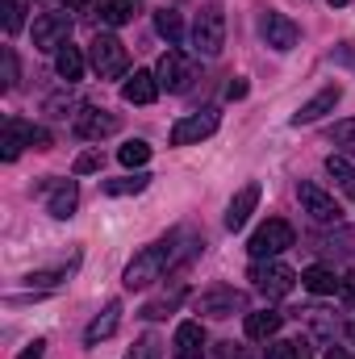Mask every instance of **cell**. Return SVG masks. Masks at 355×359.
Segmentation results:
<instances>
[{"mask_svg":"<svg viewBox=\"0 0 355 359\" xmlns=\"http://www.w3.org/2000/svg\"><path fill=\"white\" fill-rule=\"evenodd\" d=\"M163 271H172V238H168V234L130 259V268H126V276H121V284H126L130 292H138V288H151L155 280H163Z\"/></svg>","mask_w":355,"mask_h":359,"instance_id":"obj_1","label":"cell"},{"mask_svg":"<svg viewBox=\"0 0 355 359\" xmlns=\"http://www.w3.org/2000/svg\"><path fill=\"white\" fill-rule=\"evenodd\" d=\"M222 46H226V13L222 4H205L192 21V50L205 59H217Z\"/></svg>","mask_w":355,"mask_h":359,"instance_id":"obj_2","label":"cell"},{"mask_svg":"<svg viewBox=\"0 0 355 359\" xmlns=\"http://www.w3.org/2000/svg\"><path fill=\"white\" fill-rule=\"evenodd\" d=\"M88 63L92 72L100 76V80H121L126 76V67H130V55H126V42L121 38H113V34H96L88 46Z\"/></svg>","mask_w":355,"mask_h":359,"instance_id":"obj_3","label":"cell"},{"mask_svg":"<svg viewBox=\"0 0 355 359\" xmlns=\"http://www.w3.org/2000/svg\"><path fill=\"white\" fill-rule=\"evenodd\" d=\"M192 309L201 313V318H234V313H247V292L243 288H234V284H213V288H205L196 301H192Z\"/></svg>","mask_w":355,"mask_h":359,"instance_id":"obj_4","label":"cell"},{"mask_svg":"<svg viewBox=\"0 0 355 359\" xmlns=\"http://www.w3.org/2000/svg\"><path fill=\"white\" fill-rule=\"evenodd\" d=\"M255 29H260L264 46L280 50V55H288V50L301 42L297 21H293V17H284V13H276V8H260V13H255Z\"/></svg>","mask_w":355,"mask_h":359,"instance_id":"obj_5","label":"cell"},{"mask_svg":"<svg viewBox=\"0 0 355 359\" xmlns=\"http://www.w3.org/2000/svg\"><path fill=\"white\" fill-rule=\"evenodd\" d=\"M247 280H255V288L264 292L267 301H280V297H288L293 288H297V271L284 268V264H276V259H255L251 271H247Z\"/></svg>","mask_w":355,"mask_h":359,"instance_id":"obj_6","label":"cell"},{"mask_svg":"<svg viewBox=\"0 0 355 359\" xmlns=\"http://www.w3.org/2000/svg\"><path fill=\"white\" fill-rule=\"evenodd\" d=\"M297 243V234H293V226L284 222V217H267L264 226L251 234V243H247V251L255 255V259H276L280 251H288Z\"/></svg>","mask_w":355,"mask_h":359,"instance_id":"obj_7","label":"cell"},{"mask_svg":"<svg viewBox=\"0 0 355 359\" xmlns=\"http://www.w3.org/2000/svg\"><path fill=\"white\" fill-rule=\"evenodd\" d=\"M222 126V113L217 109H201V113H188L172 126V147H196L205 138H213Z\"/></svg>","mask_w":355,"mask_h":359,"instance_id":"obj_8","label":"cell"},{"mask_svg":"<svg viewBox=\"0 0 355 359\" xmlns=\"http://www.w3.org/2000/svg\"><path fill=\"white\" fill-rule=\"evenodd\" d=\"M155 80H159V88H168V92H188L192 80H196V63L184 50H168L159 59V67H155Z\"/></svg>","mask_w":355,"mask_h":359,"instance_id":"obj_9","label":"cell"},{"mask_svg":"<svg viewBox=\"0 0 355 359\" xmlns=\"http://www.w3.org/2000/svg\"><path fill=\"white\" fill-rule=\"evenodd\" d=\"M67 34H72V17L67 13H38L34 17V50L55 55L59 46H67Z\"/></svg>","mask_w":355,"mask_h":359,"instance_id":"obj_10","label":"cell"},{"mask_svg":"<svg viewBox=\"0 0 355 359\" xmlns=\"http://www.w3.org/2000/svg\"><path fill=\"white\" fill-rule=\"evenodd\" d=\"M297 201H301V209L318 222V226H339V217H343V209H339V201L330 196V192H322L318 184H297Z\"/></svg>","mask_w":355,"mask_h":359,"instance_id":"obj_11","label":"cell"},{"mask_svg":"<svg viewBox=\"0 0 355 359\" xmlns=\"http://www.w3.org/2000/svg\"><path fill=\"white\" fill-rule=\"evenodd\" d=\"M42 192H46V213L51 217H59V222H67V217H76V209H80V184L76 180H46L42 184Z\"/></svg>","mask_w":355,"mask_h":359,"instance_id":"obj_12","label":"cell"},{"mask_svg":"<svg viewBox=\"0 0 355 359\" xmlns=\"http://www.w3.org/2000/svg\"><path fill=\"white\" fill-rule=\"evenodd\" d=\"M117 130H121V117L109 113V109L84 104V109L76 113V134H80L84 142H100V138H109V134H117Z\"/></svg>","mask_w":355,"mask_h":359,"instance_id":"obj_13","label":"cell"},{"mask_svg":"<svg viewBox=\"0 0 355 359\" xmlns=\"http://www.w3.org/2000/svg\"><path fill=\"white\" fill-rule=\"evenodd\" d=\"M260 196H264V188H260V180H247L239 192H234V201L226 205V217H222V226L234 234V230H243L247 222H251V213H255V205H260Z\"/></svg>","mask_w":355,"mask_h":359,"instance_id":"obj_14","label":"cell"},{"mask_svg":"<svg viewBox=\"0 0 355 359\" xmlns=\"http://www.w3.org/2000/svg\"><path fill=\"white\" fill-rule=\"evenodd\" d=\"M339 100H343V88H339V84H326V88L314 92V96L293 113V126H314V121H322L326 113H335Z\"/></svg>","mask_w":355,"mask_h":359,"instance_id":"obj_15","label":"cell"},{"mask_svg":"<svg viewBox=\"0 0 355 359\" xmlns=\"http://www.w3.org/2000/svg\"><path fill=\"white\" fill-rule=\"evenodd\" d=\"M184 297H188V284H184V280H172L168 288H159V292H155V297H151V301L138 309V318H142V322H159V318L176 313Z\"/></svg>","mask_w":355,"mask_h":359,"instance_id":"obj_16","label":"cell"},{"mask_svg":"<svg viewBox=\"0 0 355 359\" xmlns=\"http://www.w3.org/2000/svg\"><path fill=\"white\" fill-rule=\"evenodd\" d=\"M121 330V301H109L96 318L88 322V330H84V343L96 347V343H105V339H113Z\"/></svg>","mask_w":355,"mask_h":359,"instance_id":"obj_17","label":"cell"},{"mask_svg":"<svg viewBox=\"0 0 355 359\" xmlns=\"http://www.w3.org/2000/svg\"><path fill=\"white\" fill-rule=\"evenodd\" d=\"M172 355L176 359H205V326L201 322H180Z\"/></svg>","mask_w":355,"mask_h":359,"instance_id":"obj_18","label":"cell"},{"mask_svg":"<svg viewBox=\"0 0 355 359\" xmlns=\"http://www.w3.org/2000/svg\"><path fill=\"white\" fill-rule=\"evenodd\" d=\"M155 96H159L155 72H134V76H126V84H121V100H126V104H155Z\"/></svg>","mask_w":355,"mask_h":359,"instance_id":"obj_19","label":"cell"},{"mask_svg":"<svg viewBox=\"0 0 355 359\" xmlns=\"http://www.w3.org/2000/svg\"><path fill=\"white\" fill-rule=\"evenodd\" d=\"M339 284H343V276L335 268H326V264H314V268L301 271V288H309L314 297H335Z\"/></svg>","mask_w":355,"mask_h":359,"instance_id":"obj_20","label":"cell"},{"mask_svg":"<svg viewBox=\"0 0 355 359\" xmlns=\"http://www.w3.org/2000/svg\"><path fill=\"white\" fill-rule=\"evenodd\" d=\"M280 326H284V313H276V309L247 313V339H255V343H272L280 334Z\"/></svg>","mask_w":355,"mask_h":359,"instance_id":"obj_21","label":"cell"},{"mask_svg":"<svg viewBox=\"0 0 355 359\" xmlns=\"http://www.w3.org/2000/svg\"><path fill=\"white\" fill-rule=\"evenodd\" d=\"M84 67H88V63H84V50H80V46H72V42H67V46H59V50H55V72H59L67 84H76V80L84 76Z\"/></svg>","mask_w":355,"mask_h":359,"instance_id":"obj_22","label":"cell"},{"mask_svg":"<svg viewBox=\"0 0 355 359\" xmlns=\"http://www.w3.org/2000/svg\"><path fill=\"white\" fill-rule=\"evenodd\" d=\"M21 147H29V142H25V121H21V117H8V121H4V142H0L4 163H17Z\"/></svg>","mask_w":355,"mask_h":359,"instance_id":"obj_23","label":"cell"},{"mask_svg":"<svg viewBox=\"0 0 355 359\" xmlns=\"http://www.w3.org/2000/svg\"><path fill=\"white\" fill-rule=\"evenodd\" d=\"M155 29H159V38H168V46H180V42H184L180 8H155Z\"/></svg>","mask_w":355,"mask_h":359,"instance_id":"obj_24","label":"cell"},{"mask_svg":"<svg viewBox=\"0 0 355 359\" xmlns=\"http://www.w3.org/2000/svg\"><path fill=\"white\" fill-rule=\"evenodd\" d=\"M96 13H100L105 25H130L134 21V0H100Z\"/></svg>","mask_w":355,"mask_h":359,"instance_id":"obj_25","label":"cell"},{"mask_svg":"<svg viewBox=\"0 0 355 359\" xmlns=\"http://www.w3.org/2000/svg\"><path fill=\"white\" fill-rule=\"evenodd\" d=\"M326 176L335 180L347 196H355V168L343 159V155H330V159H326Z\"/></svg>","mask_w":355,"mask_h":359,"instance_id":"obj_26","label":"cell"},{"mask_svg":"<svg viewBox=\"0 0 355 359\" xmlns=\"http://www.w3.org/2000/svg\"><path fill=\"white\" fill-rule=\"evenodd\" d=\"M147 184H151L147 172H134V176H121V180H105L100 188H105L109 196H134V192H142Z\"/></svg>","mask_w":355,"mask_h":359,"instance_id":"obj_27","label":"cell"},{"mask_svg":"<svg viewBox=\"0 0 355 359\" xmlns=\"http://www.w3.org/2000/svg\"><path fill=\"white\" fill-rule=\"evenodd\" d=\"M67 276H72V268H46V271H29L25 284H29L34 292H51V288H59Z\"/></svg>","mask_w":355,"mask_h":359,"instance_id":"obj_28","label":"cell"},{"mask_svg":"<svg viewBox=\"0 0 355 359\" xmlns=\"http://www.w3.org/2000/svg\"><path fill=\"white\" fill-rule=\"evenodd\" d=\"M117 159H121V168H147V159H151V142L130 138V142L117 151Z\"/></svg>","mask_w":355,"mask_h":359,"instance_id":"obj_29","label":"cell"},{"mask_svg":"<svg viewBox=\"0 0 355 359\" xmlns=\"http://www.w3.org/2000/svg\"><path fill=\"white\" fill-rule=\"evenodd\" d=\"M326 138H330L335 147H343L347 155H355V117H347V121H335V126L326 130Z\"/></svg>","mask_w":355,"mask_h":359,"instance_id":"obj_30","label":"cell"},{"mask_svg":"<svg viewBox=\"0 0 355 359\" xmlns=\"http://www.w3.org/2000/svg\"><path fill=\"white\" fill-rule=\"evenodd\" d=\"M126 359H163V343L155 334H142V339H134V347L126 351Z\"/></svg>","mask_w":355,"mask_h":359,"instance_id":"obj_31","label":"cell"},{"mask_svg":"<svg viewBox=\"0 0 355 359\" xmlns=\"http://www.w3.org/2000/svg\"><path fill=\"white\" fill-rule=\"evenodd\" d=\"M72 109H84L72 92H59V96H51V100H46V113H51V117H59V121H67V113H72Z\"/></svg>","mask_w":355,"mask_h":359,"instance_id":"obj_32","label":"cell"},{"mask_svg":"<svg viewBox=\"0 0 355 359\" xmlns=\"http://www.w3.org/2000/svg\"><path fill=\"white\" fill-rule=\"evenodd\" d=\"M100 168H105V155H100V151H84V155H76V163H72L76 176H92V172H100Z\"/></svg>","mask_w":355,"mask_h":359,"instance_id":"obj_33","label":"cell"},{"mask_svg":"<svg viewBox=\"0 0 355 359\" xmlns=\"http://www.w3.org/2000/svg\"><path fill=\"white\" fill-rule=\"evenodd\" d=\"M25 25V8L17 0H4V34H21Z\"/></svg>","mask_w":355,"mask_h":359,"instance_id":"obj_34","label":"cell"},{"mask_svg":"<svg viewBox=\"0 0 355 359\" xmlns=\"http://www.w3.org/2000/svg\"><path fill=\"white\" fill-rule=\"evenodd\" d=\"M0 63H4V80H0V84H4V88H13V84H17V50H13V46H4V50H0Z\"/></svg>","mask_w":355,"mask_h":359,"instance_id":"obj_35","label":"cell"},{"mask_svg":"<svg viewBox=\"0 0 355 359\" xmlns=\"http://www.w3.org/2000/svg\"><path fill=\"white\" fill-rule=\"evenodd\" d=\"M25 142H29L34 151H51V130H42V126H29V121H25Z\"/></svg>","mask_w":355,"mask_h":359,"instance_id":"obj_36","label":"cell"},{"mask_svg":"<svg viewBox=\"0 0 355 359\" xmlns=\"http://www.w3.org/2000/svg\"><path fill=\"white\" fill-rule=\"evenodd\" d=\"M213 359H251V355H247L239 343H217V347H213Z\"/></svg>","mask_w":355,"mask_h":359,"instance_id":"obj_37","label":"cell"},{"mask_svg":"<svg viewBox=\"0 0 355 359\" xmlns=\"http://www.w3.org/2000/svg\"><path fill=\"white\" fill-rule=\"evenodd\" d=\"M335 59L347 63V67H355V42H339V46H335Z\"/></svg>","mask_w":355,"mask_h":359,"instance_id":"obj_38","label":"cell"},{"mask_svg":"<svg viewBox=\"0 0 355 359\" xmlns=\"http://www.w3.org/2000/svg\"><path fill=\"white\" fill-rule=\"evenodd\" d=\"M226 96H230V100H243V96H247V80H243V76H234V80L226 84Z\"/></svg>","mask_w":355,"mask_h":359,"instance_id":"obj_39","label":"cell"},{"mask_svg":"<svg viewBox=\"0 0 355 359\" xmlns=\"http://www.w3.org/2000/svg\"><path fill=\"white\" fill-rule=\"evenodd\" d=\"M42 355H46V339H34V343H29L17 359H42Z\"/></svg>","mask_w":355,"mask_h":359,"instance_id":"obj_40","label":"cell"},{"mask_svg":"<svg viewBox=\"0 0 355 359\" xmlns=\"http://www.w3.org/2000/svg\"><path fill=\"white\" fill-rule=\"evenodd\" d=\"M339 297H343L347 305H355V276H343V284H339Z\"/></svg>","mask_w":355,"mask_h":359,"instance_id":"obj_41","label":"cell"},{"mask_svg":"<svg viewBox=\"0 0 355 359\" xmlns=\"http://www.w3.org/2000/svg\"><path fill=\"white\" fill-rule=\"evenodd\" d=\"M88 4H92V0H63V8H67V13H84Z\"/></svg>","mask_w":355,"mask_h":359,"instance_id":"obj_42","label":"cell"},{"mask_svg":"<svg viewBox=\"0 0 355 359\" xmlns=\"http://www.w3.org/2000/svg\"><path fill=\"white\" fill-rule=\"evenodd\" d=\"M322 359H351V355H347L343 347H330V351H326V355H322Z\"/></svg>","mask_w":355,"mask_h":359,"instance_id":"obj_43","label":"cell"},{"mask_svg":"<svg viewBox=\"0 0 355 359\" xmlns=\"http://www.w3.org/2000/svg\"><path fill=\"white\" fill-rule=\"evenodd\" d=\"M326 4H330V8H343V4H347V0H326Z\"/></svg>","mask_w":355,"mask_h":359,"instance_id":"obj_44","label":"cell"}]
</instances>
